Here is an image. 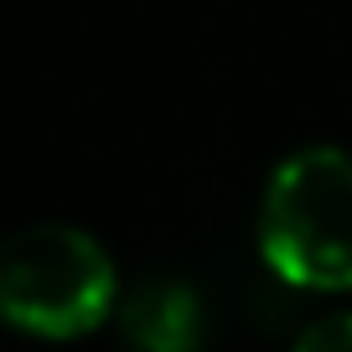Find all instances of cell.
I'll return each mask as SVG.
<instances>
[{
    "instance_id": "cell-4",
    "label": "cell",
    "mask_w": 352,
    "mask_h": 352,
    "mask_svg": "<svg viewBox=\"0 0 352 352\" xmlns=\"http://www.w3.org/2000/svg\"><path fill=\"white\" fill-rule=\"evenodd\" d=\"M290 352H352V311H331V316L311 321Z\"/></svg>"
},
{
    "instance_id": "cell-3",
    "label": "cell",
    "mask_w": 352,
    "mask_h": 352,
    "mask_svg": "<svg viewBox=\"0 0 352 352\" xmlns=\"http://www.w3.org/2000/svg\"><path fill=\"white\" fill-rule=\"evenodd\" d=\"M114 327H120V342L130 352H202L208 311L187 280L151 275L120 296Z\"/></svg>"
},
{
    "instance_id": "cell-2",
    "label": "cell",
    "mask_w": 352,
    "mask_h": 352,
    "mask_svg": "<svg viewBox=\"0 0 352 352\" xmlns=\"http://www.w3.org/2000/svg\"><path fill=\"white\" fill-rule=\"evenodd\" d=\"M120 280L94 233L73 223H32L0 254V316L42 342H73L114 321Z\"/></svg>"
},
{
    "instance_id": "cell-1",
    "label": "cell",
    "mask_w": 352,
    "mask_h": 352,
    "mask_svg": "<svg viewBox=\"0 0 352 352\" xmlns=\"http://www.w3.org/2000/svg\"><path fill=\"white\" fill-rule=\"evenodd\" d=\"M259 254L290 290H352V151L306 145L270 171Z\"/></svg>"
}]
</instances>
